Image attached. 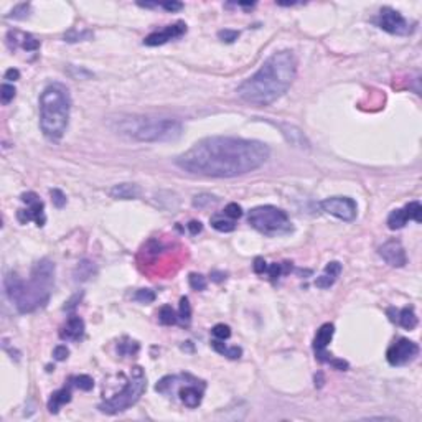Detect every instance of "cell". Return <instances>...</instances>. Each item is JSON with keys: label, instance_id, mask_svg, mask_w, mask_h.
<instances>
[{"label": "cell", "instance_id": "cell-36", "mask_svg": "<svg viewBox=\"0 0 422 422\" xmlns=\"http://www.w3.org/2000/svg\"><path fill=\"white\" fill-rule=\"evenodd\" d=\"M224 215L235 221L238 218L243 216V208H241L238 203H229V205H226V208H224Z\"/></svg>", "mask_w": 422, "mask_h": 422}, {"label": "cell", "instance_id": "cell-39", "mask_svg": "<svg viewBox=\"0 0 422 422\" xmlns=\"http://www.w3.org/2000/svg\"><path fill=\"white\" fill-rule=\"evenodd\" d=\"M51 195V200H53V205H55L56 208H63L66 205V197H65V193L61 190H58V188H55V190H51L50 192Z\"/></svg>", "mask_w": 422, "mask_h": 422}, {"label": "cell", "instance_id": "cell-18", "mask_svg": "<svg viewBox=\"0 0 422 422\" xmlns=\"http://www.w3.org/2000/svg\"><path fill=\"white\" fill-rule=\"evenodd\" d=\"M389 320L399 323L406 330H414L417 327V315L414 312L412 307H404L401 310H396V308H389L388 310Z\"/></svg>", "mask_w": 422, "mask_h": 422}, {"label": "cell", "instance_id": "cell-7", "mask_svg": "<svg viewBox=\"0 0 422 422\" xmlns=\"http://www.w3.org/2000/svg\"><path fill=\"white\" fill-rule=\"evenodd\" d=\"M180 381L182 384H177L175 376H165L155 384V391L160 394H173L177 393L178 399L182 401L186 408L195 409L198 408L203 401V393L206 389L205 381L195 378L192 374H180Z\"/></svg>", "mask_w": 422, "mask_h": 422}, {"label": "cell", "instance_id": "cell-2", "mask_svg": "<svg viewBox=\"0 0 422 422\" xmlns=\"http://www.w3.org/2000/svg\"><path fill=\"white\" fill-rule=\"evenodd\" d=\"M297 73V59L289 50L270 55L251 78L241 82L238 96L247 104L269 106L287 93Z\"/></svg>", "mask_w": 422, "mask_h": 422}, {"label": "cell", "instance_id": "cell-48", "mask_svg": "<svg viewBox=\"0 0 422 422\" xmlns=\"http://www.w3.org/2000/svg\"><path fill=\"white\" fill-rule=\"evenodd\" d=\"M323 383H325V379H323V374L322 373H316L315 374V386L316 388H322Z\"/></svg>", "mask_w": 422, "mask_h": 422}, {"label": "cell", "instance_id": "cell-40", "mask_svg": "<svg viewBox=\"0 0 422 422\" xmlns=\"http://www.w3.org/2000/svg\"><path fill=\"white\" fill-rule=\"evenodd\" d=\"M68 356H70V350L66 348V345L55 346V350H53V358H55L56 361H65Z\"/></svg>", "mask_w": 422, "mask_h": 422}, {"label": "cell", "instance_id": "cell-32", "mask_svg": "<svg viewBox=\"0 0 422 422\" xmlns=\"http://www.w3.org/2000/svg\"><path fill=\"white\" fill-rule=\"evenodd\" d=\"M188 284H190V287L193 290H205L206 289V277L201 274H197V272H192L190 277H188Z\"/></svg>", "mask_w": 422, "mask_h": 422}, {"label": "cell", "instance_id": "cell-9", "mask_svg": "<svg viewBox=\"0 0 422 422\" xmlns=\"http://www.w3.org/2000/svg\"><path fill=\"white\" fill-rule=\"evenodd\" d=\"M335 335V327L333 323H323V325L316 330V335L313 338V351L315 358L320 361V363H328L335 369H340V371H346L350 368V365L343 360L333 358L331 353L327 351V346L330 345L331 338Z\"/></svg>", "mask_w": 422, "mask_h": 422}, {"label": "cell", "instance_id": "cell-17", "mask_svg": "<svg viewBox=\"0 0 422 422\" xmlns=\"http://www.w3.org/2000/svg\"><path fill=\"white\" fill-rule=\"evenodd\" d=\"M276 125L279 127V129H281V132H282V135L285 137V140H287L292 147L305 149V150L310 149V142H308V139L305 137V134L300 131L297 125L284 124V122H279Z\"/></svg>", "mask_w": 422, "mask_h": 422}, {"label": "cell", "instance_id": "cell-41", "mask_svg": "<svg viewBox=\"0 0 422 422\" xmlns=\"http://www.w3.org/2000/svg\"><path fill=\"white\" fill-rule=\"evenodd\" d=\"M137 351H139V343L137 342H132V345H125V343L119 345L120 355H132V353H137Z\"/></svg>", "mask_w": 422, "mask_h": 422}, {"label": "cell", "instance_id": "cell-27", "mask_svg": "<svg viewBox=\"0 0 422 422\" xmlns=\"http://www.w3.org/2000/svg\"><path fill=\"white\" fill-rule=\"evenodd\" d=\"M211 226L216 229V231H221V233H231V231H235L236 228V224L235 221H228V220H224V218L221 216H213L211 218Z\"/></svg>", "mask_w": 422, "mask_h": 422}, {"label": "cell", "instance_id": "cell-30", "mask_svg": "<svg viewBox=\"0 0 422 422\" xmlns=\"http://www.w3.org/2000/svg\"><path fill=\"white\" fill-rule=\"evenodd\" d=\"M30 10H32V7L30 4H18L17 7H13L12 12L9 13V18H13V20H25L28 15H30Z\"/></svg>", "mask_w": 422, "mask_h": 422}, {"label": "cell", "instance_id": "cell-31", "mask_svg": "<svg viewBox=\"0 0 422 422\" xmlns=\"http://www.w3.org/2000/svg\"><path fill=\"white\" fill-rule=\"evenodd\" d=\"M71 381L74 383V386L81 391H91L94 388V379L88 374H79L76 378H73Z\"/></svg>", "mask_w": 422, "mask_h": 422}, {"label": "cell", "instance_id": "cell-8", "mask_svg": "<svg viewBox=\"0 0 422 422\" xmlns=\"http://www.w3.org/2000/svg\"><path fill=\"white\" fill-rule=\"evenodd\" d=\"M247 221L254 229L270 238L276 236H284L289 235L293 229V226L289 220L287 213L284 209L272 206V205H264V206H256L249 211L247 215Z\"/></svg>", "mask_w": 422, "mask_h": 422}, {"label": "cell", "instance_id": "cell-6", "mask_svg": "<svg viewBox=\"0 0 422 422\" xmlns=\"http://www.w3.org/2000/svg\"><path fill=\"white\" fill-rule=\"evenodd\" d=\"M145 389H147V378H145L144 369L140 366H134L131 371V378L122 388V391H119V393H116L112 397L102 401L99 404V411L104 414H109V416L124 412L139 401L142 394L145 393Z\"/></svg>", "mask_w": 422, "mask_h": 422}, {"label": "cell", "instance_id": "cell-14", "mask_svg": "<svg viewBox=\"0 0 422 422\" xmlns=\"http://www.w3.org/2000/svg\"><path fill=\"white\" fill-rule=\"evenodd\" d=\"M185 33H186L185 22H177V24L165 27L163 30H160V32H154L149 36H145L144 45H147V47H158V45H165L170 40L180 38V36Z\"/></svg>", "mask_w": 422, "mask_h": 422}, {"label": "cell", "instance_id": "cell-43", "mask_svg": "<svg viewBox=\"0 0 422 422\" xmlns=\"http://www.w3.org/2000/svg\"><path fill=\"white\" fill-rule=\"evenodd\" d=\"M252 269H254L256 274H264L267 270V262L264 261L262 258H256L254 264H252Z\"/></svg>", "mask_w": 422, "mask_h": 422}, {"label": "cell", "instance_id": "cell-35", "mask_svg": "<svg viewBox=\"0 0 422 422\" xmlns=\"http://www.w3.org/2000/svg\"><path fill=\"white\" fill-rule=\"evenodd\" d=\"M15 93L17 91H15V88L12 85H7V82L2 85V88H0V99H2V104H5V106L9 104L15 97Z\"/></svg>", "mask_w": 422, "mask_h": 422}, {"label": "cell", "instance_id": "cell-29", "mask_svg": "<svg viewBox=\"0 0 422 422\" xmlns=\"http://www.w3.org/2000/svg\"><path fill=\"white\" fill-rule=\"evenodd\" d=\"M178 319L182 320L183 323H190L192 320V305H190V300L188 297H182L180 299V312H178Z\"/></svg>", "mask_w": 422, "mask_h": 422}, {"label": "cell", "instance_id": "cell-4", "mask_svg": "<svg viewBox=\"0 0 422 422\" xmlns=\"http://www.w3.org/2000/svg\"><path fill=\"white\" fill-rule=\"evenodd\" d=\"M71 96L61 82H51L40 96V127L45 137L56 142L70 124Z\"/></svg>", "mask_w": 422, "mask_h": 422}, {"label": "cell", "instance_id": "cell-22", "mask_svg": "<svg viewBox=\"0 0 422 422\" xmlns=\"http://www.w3.org/2000/svg\"><path fill=\"white\" fill-rule=\"evenodd\" d=\"M96 272H97V269L94 266V262L85 259V261H81L78 264L76 269H74V281H76V282L89 281V279L96 276Z\"/></svg>", "mask_w": 422, "mask_h": 422}, {"label": "cell", "instance_id": "cell-5", "mask_svg": "<svg viewBox=\"0 0 422 422\" xmlns=\"http://www.w3.org/2000/svg\"><path fill=\"white\" fill-rule=\"evenodd\" d=\"M119 132L139 142H170L182 135L183 127L177 119L127 117L119 122Z\"/></svg>", "mask_w": 422, "mask_h": 422}, {"label": "cell", "instance_id": "cell-15", "mask_svg": "<svg viewBox=\"0 0 422 422\" xmlns=\"http://www.w3.org/2000/svg\"><path fill=\"white\" fill-rule=\"evenodd\" d=\"M378 252L391 267H404L406 262H408V256H406L404 247L397 239H391L388 243H384L378 249Z\"/></svg>", "mask_w": 422, "mask_h": 422}, {"label": "cell", "instance_id": "cell-34", "mask_svg": "<svg viewBox=\"0 0 422 422\" xmlns=\"http://www.w3.org/2000/svg\"><path fill=\"white\" fill-rule=\"evenodd\" d=\"M211 333L215 335V338L223 342V340H228L231 336V328L228 325H224V323H218V325H215L213 330H211Z\"/></svg>", "mask_w": 422, "mask_h": 422}, {"label": "cell", "instance_id": "cell-24", "mask_svg": "<svg viewBox=\"0 0 422 422\" xmlns=\"http://www.w3.org/2000/svg\"><path fill=\"white\" fill-rule=\"evenodd\" d=\"M409 218L406 215L404 208H397L394 211H391V215L388 216V228L389 229H401L408 224Z\"/></svg>", "mask_w": 422, "mask_h": 422}, {"label": "cell", "instance_id": "cell-19", "mask_svg": "<svg viewBox=\"0 0 422 422\" xmlns=\"http://www.w3.org/2000/svg\"><path fill=\"white\" fill-rule=\"evenodd\" d=\"M342 264L338 261H331L325 266V270H323V274L320 277L315 279V285L320 289H330L331 285L336 282V279L340 277L342 274Z\"/></svg>", "mask_w": 422, "mask_h": 422}, {"label": "cell", "instance_id": "cell-12", "mask_svg": "<svg viewBox=\"0 0 422 422\" xmlns=\"http://www.w3.org/2000/svg\"><path fill=\"white\" fill-rule=\"evenodd\" d=\"M22 201L27 203V209L17 211V220L22 224H27L28 221H35L38 228L45 226V221H47V216H45V205L38 198V195L33 192H27L22 195Z\"/></svg>", "mask_w": 422, "mask_h": 422}, {"label": "cell", "instance_id": "cell-37", "mask_svg": "<svg viewBox=\"0 0 422 422\" xmlns=\"http://www.w3.org/2000/svg\"><path fill=\"white\" fill-rule=\"evenodd\" d=\"M22 47H24L27 51H35L40 48V41L35 38L32 35H24V40H22Z\"/></svg>", "mask_w": 422, "mask_h": 422}, {"label": "cell", "instance_id": "cell-42", "mask_svg": "<svg viewBox=\"0 0 422 422\" xmlns=\"http://www.w3.org/2000/svg\"><path fill=\"white\" fill-rule=\"evenodd\" d=\"M215 197H211V195H197L193 200V205L195 206H198V208H203L205 205H208V203L213 201Z\"/></svg>", "mask_w": 422, "mask_h": 422}, {"label": "cell", "instance_id": "cell-21", "mask_svg": "<svg viewBox=\"0 0 422 422\" xmlns=\"http://www.w3.org/2000/svg\"><path fill=\"white\" fill-rule=\"evenodd\" d=\"M70 401H71V388L65 386V388H61L59 391H55V393L51 394V397L48 399V411L51 414H58L59 408L68 404Z\"/></svg>", "mask_w": 422, "mask_h": 422}, {"label": "cell", "instance_id": "cell-44", "mask_svg": "<svg viewBox=\"0 0 422 422\" xmlns=\"http://www.w3.org/2000/svg\"><path fill=\"white\" fill-rule=\"evenodd\" d=\"M160 7H163V9L168 10V12H178V10H182L183 4H180V2H163V4H160Z\"/></svg>", "mask_w": 422, "mask_h": 422}, {"label": "cell", "instance_id": "cell-16", "mask_svg": "<svg viewBox=\"0 0 422 422\" xmlns=\"http://www.w3.org/2000/svg\"><path fill=\"white\" fill-rule=\"evenodd\" d=\"M85 336V322L81 316L71 315L59 330V338L66 342H79Z\"/></svg>", "mask_w": 422, "mask_h": 422}, {"label": "cell", "instance_id": "cell-26", "mask_svg": "<svg viewBox=\"0 0 422 422\" xmlns=\"http://www.w3.org/2000/svg\"><path fill=\"white\" fill-rule=\"evenodd\" d=\"M158 322H160L162 325H175L178 322V315L170 305H163L160 308V312H158Z\"/></svg>", "mask_w": 422, "mask_h": 422}, {"label": "cell", "instance_id": "cell-45", "mask_svg": "<svg viewBox=\"0 0 422 422\" xmlns=\"http://www.w3.org/2000/svg\"><path fill=\"white\" fill-rule=\"evenodd\" d=\"M5 79H9V81H17V79H20V71L15 70V68H10V70L5 71Z\"/></svg>", "mask_w": 422, "mask_h": 422}, {"label": "cell", "instance_id": "cell-23", "mask_svg": "<svg viewBox=\"0 0 422 422\" xmlns=\"http://www.w3.org/2000/svg\"><path fill=\"white\" fill-rule=\"evenodd\" d=\"M211 348L223 356H228L229 360H238L243 355V350H241L239 346H226L224 343H221V340H218V338L211 342Z\"/></svg>", "mask_w": 422, "mask_h": 422}, {"label": "cell", "instance_id": "cell-20", "mask_svg": "<svg viewBox=\"0 0 422 422\" xmlns=\"http://www.w3.org/2000/svg\"><path fill=\"white\" fill-rule=\"evenodd\" d=\"M111 197L117 200H135L140 197V186L135 183H119L111 188Z\"/></svg>", "mask_w": 422, "mask_h": 422}, {"label": "cell", "instance_id": "cell-28", "mask_svg": "<svg viewBox=\"0 0 422 422\" xmlns=\"http://www.w3.org/2000/svg\"><path fill=\"white\" fill-rule=\"evenodd\" d=\"M404 211L406 215H408L409 220L416 221V223H420L422 221V206L419 201H411L408 205L404 206Z\"/></svg>", "mask_w": 422, "mask_h": 422}, {"label": "cell", "instance_id": "cell-11", "mask_svg": "<svg viewBox=\"0 0 422 422\" xmlns=\"http://www.w3.org/2000/svg\"><path fill=\"white\" fill-rule=\"evenodd\" d=\"M322 209L325 213L338 218L342 221H353L356 218L358 206L356 201L348 197H331L322 201Z\"/></svg>", "mask_w": 422, "mask_h": 422}, {"label": "cell", "instance_id": "cell-13", "mask_svg": "<svg viewBox=\"0 0 422 422\" xmlns=\"http://www.w3.org/2000/svg\"><path fill=\"white\" fill-rule=\"evenodd\" d=\"M419 355V346L412 340L408 338H399L393 345L389 346L386 351V360L389 365L393 366H403L408 365Z\"/></svg>", "mask_w": 422, "mask_h": 422}, {"label": "cell", "instance_id": "cell-3", "mask_svg": "<svg viewBox=\"0 0 422 422\" xmlns=\"http://www.w3.org/2000/svg\"><path fill=\"white\" fill-rule=\"evenodd\" d=\"M53 282H55V264L50 259H40L32 269L30 282L22 281L17 274H7L4 281L5 293L20 313L35 312L48 304Z\"/></svg>", "mask_w": 422, "mask_h": 422}, {"label": "cell", "instance_id": "cell-46", "mask_svg": "<svg viewBox=\"0 0 422 422\" xmlns=\"http://www.w3.org/2000/svg\"><path fill=\"white\" fill-rule=\"evenodd\" d=\"M188 229H190L192 235H198V233L203 229V226H201L200 221H190L188 223Z\"/></svg>", "mask_w": 422, "mask_h": 422}, {"label": "cell", "instance_id": "cell-33", "mask_svg": "<svg viewBox=\"0 0 422 422\" xmlns=\"http://www.w3.org/2000/svg\"><path fill=\"white\" fill-rule=\"evenodd\" d=\"M134 300H137L140 304H152L155 300V292L150 289H139L134 293Z\"/></svg>", "mask_w": 422, "mask_h": 422}, {"label": "cell", "instance_id": "cell-10", "mask_svg": "<svg viewBox=\"0 0 422 422\" xmlns=\"http://www.w3.org/2000/svg\"><path fill=\"white\" fill-rule=\"evenodd\" d=\"M374 22L381 30H384V32H388L391 35H409L414 30L409 25V22L406 20L397 10L391 9V7H383L378 18Z\"/></svg>", "mask_w": 422, "mask_h": 422}, {"label": "cell", "instance_id": "cell-38", "mask_svg": "<svg viewBox=\"0 0 422 422\" xmlns=\"http://www.w3.org/2000/svg\"><path fill=\"white\" fill-rule=\"evenodd\" d=\"M238 36H239V32H236V30H220V32H218V38L226 43H233L235 40H238Z\"/></svg>", "mask_w": 422, "mask_h": 422}, {"label": "cell", "instance_id": "cell-25", "mask_svg": "<svg viewBox=\"0 0 422 422\" xmlns=\"http://www.w3.org/2000/svg\"><path fill=\"white\" fill-rule=\"evenodd\" d=\"M93 32L91 30H76V28H73L70 30L68 33H65V41L68 43H76V41H85V40H91L93 38Z\"/></svg>", "mask_w": 422, "mask_h": 422}, {"label": "cell", "instance_id": "cell-47", "mask_svg": "<svg viewBox=\"0 0 422 422\" xmlns=\"http://www.w3.org/2000/svg\"><path fill=\"white\" fill-rule=\"evenodd\" d=\"M211 277V281H215V282H223L224 279H226V274L224 272H218V270H213V272L209 274Z\"/></svg>", "mask_w": 422, "mask_h": 422}, {"label": "cell", "instance_id": "cell-1", "mask_svg": "<svg viewBox=\"0 0 422 422\" xmlns=\"http://www.w3.org/2000/svg\"><path fill=\"white\" fill-rule=\"evenodd\" d=\"M269 155L264 142L215 135L195 142L175 158V165L192 175L233 178L261 168Z\"/></svg>", "mask_w": 422, "mask_h": 422}]
</instances>
